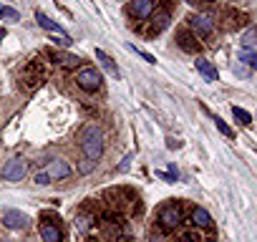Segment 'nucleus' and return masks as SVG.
<instances>
[{"label": "nucleus", "mask_w": 257, "mask_h": 242, "mask_svg": "<svg viewBox=\"0 0 257 242\" xmlns=\"http://www.w3.org/2000/svg\"><path fill=\"white\" fill-rule=\"evenodd\" d=\"M81 152L91 162L101 159V154H103V134H101L98 127H86L81 132Z\"/></svg>", "instance_id": "nucleus-1"}, {"label": "nucleus", "mask_w": 257, "mask_h": 242, "mask_svg": "<svg viewBox=\"0 0 257 242\" xmlns=\"http://www.w3.org/2000/svg\"><path fill=\"white\" fill-rule=\"evenodd\" d=\"M28 174V162L23 157H13L3 164V172H0V177H3L6 182H21L23 177Z\"/></svg>", "instance_id": "nucleus-2"}, {"label": "nucleus", "mask_w": 257, "mask_h": 242, "mask_svg": "<svg viewBox=\"0 0 257 242\" xmlns=\"http://www.w3.org/2000/svg\"><path fill=\"white\" fill-rule=\"evenodd\" d=\"M76 83H78V88H83L88 93L98 91L101 88V73L96 68H91V66H83V68L76 71Z\"/></svg>", "instance_id": "nucleus-3"}, {"label": "nucleus", "mask_w": 257, "mask_h": 242, "mask_svg": "<svg viewBox=\"0 0 257 242\" xmlns=\"http://www.w3.org/2000/svg\"><path fill=\"white\" fill-rule=\"evenodd\" d=\"M179 224H182V209H179L177 204L162 207V212H159V227H162L164 232H174Z\"/></svg>", "instance_id": "nucleus-4"}, {"label": "nucleus", "mask_w": 257, "mask_h": 242, "mask_svg": "<svg viewBox=\"0 0 257 242\" xmlns=\"http://www.w3.org/2000/svg\"><path fill=\"white\" fill-rule=\"evenodd\" d=\"M43 174L48 177V182H58V179L71 177V167L63 159H53V162H48V167L43 169Z\"/></svg>", "instance_id": "nucleus-5"}, {"label": "nucleus", "mask_w": 257, "mask_h": 242, "mask_svg": "<svg viewBox=\"0 0 257 242\" xmlns=\"http://www.w3.org/2000/svg\"><path fill=\"white\" fill-rule=\"evenodd\" d=\"M3 224H6L8 229H26V227L31 224V217L23 214L21 209H6V212H3Z\"/></svg>", "instance_id": "nucleus-6"}, {"label": "nucleus", "mask_w": 257, "mask_h": 242, "mask_svg": "<svg viewBox=\"0 0 257 242\" xmlns=\"http://www.w3.org/2000/svg\"><path fill=\"white\" fill-rule=\"evenodd\" d=\"M128 13H132L137 21H147L154 13V0H134L132 8H128Z\"/></svg>", "instance_id": "nucleus-7"}, {"label": "nucleus", "mask_w": 257, "mask_h": 242, "mask_svg": "<svg viewBox=\"0 0 257 242\" xmlns=\"http://www.w3.org/2000/svg\"><path fill=\"white\" fill-rule=\"evenodd\" d=\"M189 26H192V31L197 36H212V31H214V23L207 16H192L189 18Z\"/></svg>", "instance_id": "nucleus-8"}, {"label": "nucleus", "mask_w": 257, "mask_h": 242, "mask_svg": "<svg viewBox=\"0 0 257 242\" xmlns=\"http://www.w3.org/2000/svg\"><path fill=\"white\" fill-rule=\"evenodd\" d=\"M36 21H38V26L43 28V31H48V33H53V36H68L66 31H63V26H58L56 21H51L46 13H41V11H36Z\"/></svg>", "instance_id": "nucleus-9"}, {"label": "nucleus", "mask_w": 257, "mask_h": 242, "mask_svg": "<svg viewBox=\"0 0 257 242\" xmlns=\"http://www.w3.org/2000/svg\"><path fill=\"white\" fill-rule=\"evenodd\" d=\"M41 239H43V242H63V232H61L58 224L43 222V224H41Z\"/></svg>", "instance_id": "nucleus-10"}, {"label": "nucleus", "mask_w": 257, "mask_h": 242, "mask_svg": "<svg viewBox=\"0 0 257 242\" xmlns=\"http://www.w3.org/2000/svg\"><path fill=\"white\" fill-rule=\"evenodd\" d=\"M177 46H179L182 51H187V53H197V51H199V43H194V36L187 33V31H179V33H177Z\"/></svg>", "instance_id": "nucleus-11"}, {"label": "nucleus", "mask_w": 257, "mask_h": 242, "mask_svg": "<svg viewBox=\"0 0 257 242\" xmlns=\"http://www.w3.org/2000/svg\"><path fill=\"white\" fill-rule=\"evenodd\" d=\"M48 56L56 61V63H61V66H66V68H76L78 66V56H71V53H58V51H48Z\"/></svg>", "instance_id": "nucleus-12"}, {"label": "nucleus", "mask_w": 257, "mask_h": 242, "mask_svg": "<svg viewBox=\"0 0 257 242\" xmlns=\"http://www.w3.org/2000/svg\"><path fill=\"white\" fill-rule=\"evenodd\" d=\"M194 66H197V71L204 76V81H209V83H212V81H217V68H214L209 61H204V58H197V61H194Z\"/></svg>", "instance_id": "nucleus-13"}, {"label": "nucleus", "mask_w": 257, "mask_h": 242, "mask_svg": "<svg viewBox=\"0 0 257 242\" xmlns=\"http://www.w3.org/2000/svg\"><path fill=\"white\" fill-rule=\"evenodd\" d=\"M192 224H194V227H209V224H212L209 212H207L204 207H194V212H192Z\"/></svg>", "instance_id": "nucleus-14"}, {"label": "nucleus", "mask_w": 257, "mask_h": 242, "mask_svg": "<svg viewBox=\"0 0 257 242\" xmlns=\"http://www.w3.org/2000/svg\"><path fill=\"white\" fill-rule=\"evenodd\" d=\"M96 58L101 61V66H103V68H106V71H108L111 76H116V78L121 76V73H118V68L113 66V61H111V58H108V56H106V53H103L101 48H96Z\"/></svg>", "instance_id": "nucleus-15"}, {"label": "nucleus", "mask_w": 257, "mask_h": 242, "mask_svg": "<svg viewBox=\"0 0 257 242\" xmlns=\"http://www.w3.org/2000/svg\"><path fill=\"white\" fill-rule=\"evenodd\" d=\"M169 26V13H157L152 18V33H162Z\"/></svg>", "instance_id": "nucleus-16"}, {"label": "nucleus", "mask_w": 257, "mask_h": 242, "mask_svg": "<svg viewBox=\"0 0 257 242\" xmlns=\"http://www.w3.org/2000/svg\"><path fill=\"white\" fill-rule=\"evenodd\" d=\"M257 31L254 28H249L244 36H242V51H254V46H257Z\"/></svg>", "instance_id": "nucleus-17"}, {"label": "nucleus", "mask_w": 257, "mask_h": 242, "mask_svg": "<svg viewBox=\"0 0 257 242\" xmlns=\"http://www.w3.org/2000/svg\"><path fill=\"white\" fill-rule=\"evenodd\" d=\"M0 18L8 21V23H18L21 21V13L16 8H8V6H0Z\"/></svg>", "instance_id": "nucleus-18"}, {"label": "nucleus", "mask_w": 257, "mask_h": 242, "mask_svg": "<svg viewBox=\"0 0 257 242\" xmlns=\"http://www.w3.org/2000/svg\"><path fill=\"white\" fill-rule=\"evenodd\" d=\"M73 224H76V229H78V232H88V229H91V224H93V217H91V214H78Z\"/></svg>", "instance_id": "nucleus-19"}, {"label": "nucleus", "mask_w": 257, "mask_h": 242, "mask_svg": "<svg viewBox=\"0 0 257 242\" xmlns=\"http://www.w3.org/2000/svg\"><path fill=\"white\" fill-rule=\"evenodd\" d=\"M232 116H234V118L239 121L242 127H249V121H252V116H249V113H247L244 108H239V106H232Z\"/></svg>", "instance_id": "nucleus-20"}, {"label": "nucleus", "mask_w": 257, "mask_h": 242, "mask_svg": "<svg viewBox=\"0 0 257 242\" xmlns=\"http://www.w3.org/2000/svg\"><path fill=\"white\" fill-rule=\"evenodd\" d=\"M126 48H128V51H132V53H137V56H139V58H144V61H147V63H152V66H154V63H157V58H154V56H152V53H147V51H142V48H137V46H134V43H126Z\"/></svg>", "instance_id": "nucleus-21"}, {"label": "nucleus", "mask_w": 257, "mask_h": 242, "mask_svg": "<svg viewBox=\"0 0 257 242\" xmlns=\"http://www.w3.org/2000/svg\"><path fill=\"white\" fill-rule=\"evenodd\" d=\"M239 61H242L244 66H249V68L257 66V56H254V51H239Z\"/></svg>", "instance_id": "nucleus-22"}, {"label": "nucleus", "mask_w": 257, "mask_h": 242, "mask_svg": "<svg viewBox=\"0 0 257 242\" xmlns=\"http://www.w3.org/2000/svg\"><path fill=\"white\" fill-rule=\"evenodd\" d=\"M214 124H217V129H219V132H222L224 137H232V129H229V127L224 124V121H222V118H214Z\"/></svg>", "instance_id": "nucleus-23"}, {"label": "nucleus", "mask_w": 257, "mask_h": 242, "mask_svg": "<svg viewBox=\"0 0 257 242\" xmlns=\"http://www.w3.org/2000/svg\"><path fill=\"white\" fill-rule=\"evenodd\" d=\"M33 182H36V184H41V187H43V184H51V182H48V177H46L43 172H36V174H33Z\"/></svg>", "instance_id": "nucleus-24"}, {"label": "nucleus", "mask_w": 257, "mask_h": 242, "mask_svg": "<svg viewBox=\"0 0 257 242\" xmlns=\"http://www.w3.org/2000/svg\"><path fill=\"white\" fill-rule=\"evenodd\" d=\"M93 164H96V162H91V159H83V162H81V167H78V169H81V172H83V174H88V172H91V169H93Z\"/></svg>", "instance_id": "nucleus-25"}, {"label": "nucleus", "mask_w": 257, "mask_h": 242, "mask_svg": "<svg viewBox=\"0 0 257 242\" xmlns=\"http://www.w3.org/2000/svg\"><path fill=\"white\" fill-rule=\"evenodd\" d=\"M157 177L164 182H177V174H172V172H157Z\"/></svg>", "instance_id": "nucleus-26"}, {"label": "nucleus", "mask_w": 257, "mask_h": 242, "mask_svg": "<svg viewBox=\"0 0 257 242\" xmlns=\"http://www.w3.org/2000/svg\"><path fill=\"white\" fill-rule=\"evenodd\" d=\"M128 162H132V154H128V157H126V159L118 164V172H126V169H128Z\"/></svg>", "instance_id": "nucleus-27"}, {"label": "nucleus", "mask_w": 257, "mask_h": 242, "mask_svg": "<svg viewBox=\"0 0 257 242\" xmlns=\"http://www.w3.org/2000/svg\"><path fill=\"white\" fill-rule=\"evenodd\" d=\"M182 242H199V239H194L192 234H187V237H182Z\"/></svg>", "instance_id": "nucleus-28"}, {"label": "nucleus", "mask_w": 257, "mask_h": 242, "mask_svg": "<svg viewBox=\"0 0 257 242\" xmlns=\"http://www.w3.org/2000/svg\"><path fill=\"white\" fill-rule=\"evenodd\" d=\"M6 38V28H0V41H3Z\"/></svg>", "instance_id": "nucleus-29"}, {"label": "nucleus", "mask_w": 257, "mask_h": 242, "mask_svg": "<svg viewBox=\"0 0 257 242\" xmlns=\"http://www.w3.org/2000/svg\"><path fill=\"white\" fill-rule=\"evenodd\" d=\"M121 242H128V239H121Z\"/></svg>", "instance_id": "nucleus-30"}]
</instances>
